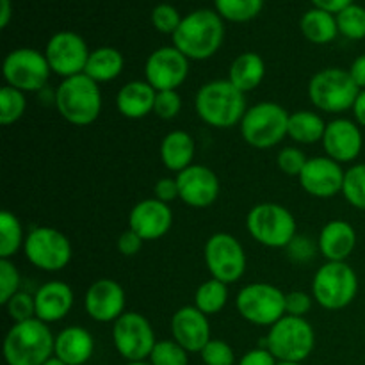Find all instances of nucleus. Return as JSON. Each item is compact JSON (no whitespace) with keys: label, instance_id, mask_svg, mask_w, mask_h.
<instances>
[{"label":"nucleus","instance_id":"24","mask_svg":"<svg viewBox=\"0 0 365 365\" xmlns=\"http://www.w3.org/2000/svg\"><path fill=\"white\" fill-rule=\"evenodd\" d=\"M317 246L327 262H346L356 248L355 228L348 221H328L321 230Z\"/></svg>","mask_w":365,"mask_h":365},{"label":"nucleus","instance_id":"13","mask_svg":"<svg viewBox=\"0 0 365 365\" xmlns=\"http://www.w3.org/2000/svg\"><path fill=\"white\" fill-rule=\"evenodd\" d=\"M205 266L210 277L223 284H235L246 271V253L241 242L230 234L217 232L205 242Z\"/></svg>","mask_w":365,"mask_h":365},{"label":"nucleus","instance_id":"1","mask_svg":"<svg viewBox=\"0 0 365 365\" xmlns=\"http://www.w3.org/2000/svg\"><path fill=\"white\" fill-rule=\"evenodd\" d=\"M223 39V18L212 9H198L182 18L173 34V46L187 59L205 61L221 48Z\"/></svg>","mask_w":365,"mask_h":365},{"label":"nucleus","instance_id":"18","mask_svg":"<svg viewBox=\"0 0 365 365\" xmlns=\"http://www.w3.org/2000/svg\"><path fill=\"white\" fill-rule=\"evenodd\" d=\"M344 175L346 171H342L337 160L330 157H314L307 160L299 175V184L303 191L314 198H334L342 192Z\"/></svg>","mask_w":365,"mask_h":365},{"label":"nucleus","instance_id":"4","mask_svg":"<svg viewBox=\"0 0 365 365\" xmlns=\"http://www.w3.org/2000/svg\"><path fill=\"white\" fill-rule=\"evenodd\" d=\"M56 107L68 123L77 127L95 123L102 113L100 84L86 73L63 78L56 93Z\"/></svg>","mask_w":365,"mask_h":365},{"label":"nucleus","instance_id":"14","mask_svg":"<svg viewBox=\"0 0 365 365\" xmlns=\"http://www.w3.org/2000/svg\"><path fill=\"white\" fill-rule=\"evenodd\" d=\"M113 342L127 362H145L157 344L152 324L138 312H125L114 321Z\"/></svg>","mask_w":365,"mask_h":365},{"label":"nucleus","instance_id":"23","mask_svg":"<svg viewBox=\"0 0 365 365\" xmlns=\"http://www.w3.org/2000/svg\"><path fill=\"white\" fill-rule=\"evenodd\" d=\"M36 319L43 323H57L70 314L73 307V291L68 284L52 280L43 284L34 294Z\"/></svg>","mask_w":365,"mask_h":365},{"label":"nucleus","instance_id":"50","mask_svg":"<svg viewBox=\"0 0 365 365\" xmlns=\"http://www.w3.org/2000/svg\"><path fill=\"white\" fill-rule=\"evenodd\" d=\"M349 75L360 89H365V53L353 61L351 66H349Z\"/></svg>","mask_w":365,"mask_h":365},{"label":"nucleus","instance_id":"47","mask_svg":"<svg viewBox=\"0 0 365 365\" xmlns=\"http://www.w3.org/2000/svg\"><path fill=\"white\" fill-rule=\"evenodd\" d=\"M143 242L145 241H143V239L139 237L134 230H130V228H128V230H125L123 234L120 235V239H118V250H120L121 255L134 257L141 252Z\"/></svg>","mask_w":365,"mask_h":365},{"label":"nucleus","instance_id":"21","mask_svg":"<svg viewBox=\"0 0 365 365\" xmlns=\"http://www.w3.org/2000/svg\"><path fill=\"white\" fill-rule=\"evenodd\" d=\"M323 148L327 157L337 160L339 164L353 163L360 155L364 146L360 125L346 118H337L327 125L323 135Z\"/></svg>","mask_w":365,"mask_h":365},{"label":"nucleus","instance_id":"6","mask_svg":"<svg viewBox=\"0 0 365 365\" xmlns=\"http://www.w3.org/2000/svg\"><path fill=\"white\" fill-rule=\"evenodd\" d=\"M316 346L314 328L305 317L284 316L269 328L266 348L278 362H298L309 359Z\"/></svg>","mask_w":365,"mask_h":365},{"label":"nucleus","instance_id":"39","mask_svg":"<svg viewBox=\"0 0 365 365\" xmlns=\"http://www.w3.org/2000/svg\"><path fill=\"white\" fill-rule=\"evenodd\" d=\"M20 273L11 259H0V305H6L16 292H20Z\"/></svg>","mask_w":365,"mask_h":365},{"label":"nucleus","instance_id":"31","mask_svg":"<svg viewBox=\"0 0 365 365\" xmlns=\"http://www.w3.org/2000/svg\"><path fill=\"white\" fill-rule=\"evenodd\" d=\"M327 125L328 123H324L319 114L312 110H298L289 116L287 135L299 145H314L317 141H323Z\"/></svg>","mask_w":365,"mask_h":365},{"label":"nucleus","instance_id":"10","mask_svg":"<svg viewBox=\"0 0 365 365\" xmlns=\"http://www.w3.org/2000/svg\"><path fill=\"white\" fill-rule=\"evenodd\" d=\"M235 309L239 316L257 327H273L287 316L285 312V294L271 284H250L237 292Z\"/></svg>","mask_w":365,"mask_h":365},{"label":"nucleus","instance_id":"38","mask_svg":"<svg viewBox=\"0 0 365 365\" xmlns=\"http://www.w3.org/2000/svg\"><path fill=\"white\" fill-rule=\"evenodd\" d=\"M152 365H189L187 351L175 341H159L150 355Z\"/></svg>","mask_w":365,"mask_h":365},{"label":"nucleus","instance_id":"35","mask_svg":"<svg viewBox=\"0 0 365 365\" xmlns=\"http://www.w3.org/2000/svg\"><path fill=\"white\" fill-rule=\"evenodd\" d=\"M25 109H27V98L24 91L7 84L0 89V125L9 127L16 123L25 114Z\"/></svg>","mask_w":365,"mask_h":365},{"label":"nucleus","instance_id":"3","mask_svg":"<svg viewBox=\"0 0 365 365\" xmlns=\"http://www.w3.org/2000/svg\"><path fill=\"white\" fill-rule=\"evenodd\" d=\"M56 337L48 324L39 319L14 323L4 339L7 365H43L53 356Z\"/></svg>","mask_w":365,"mask_h":365},{"label":"nucleus","instance_id":"17","mask_svg":"<svg viewBox=\"0 0 365 365\" xmlns=\"http://www.w3.org/2000/svg\"><path fill=\"white\" fill-rule=\"evenodd\" d=\"M180 200L195 209L210 207L220 196V178L210 168L203 164H191L177 173Z\"/></svg>","mask_w":365,"mask_h":365},{"label":"nucleus","instance_id":"16","mask_svg":"<svg viewBox=\"0 0 365 365\" xmlns=\"http://www.w3.org/2000/svg\"><path fill=\"white\" fill-rule=\"evenodd\" d=\"M189 75V59L177 46L153 50L145 64L146 82L155 91H177Z\"/></svg>","mask_w":365,"mask_h":365},{"label":"nucleus","instance_id":"40","mask_svg":"<svg viewBox=\"0 0 365 365\" xmlns=\"http://www.w3.org/2000/svg\"><path fill=\"white\" fill-rule=\"evenodd\" d=\"M7 316L14 321V323H24V321L34 319L36 317V302L34 296L27 294V292H16L9 302L6 303Z\"/></svg>","mask_w":365,"mask_h":365},{"label":"nucleus","instance_id":"44","mask_svg":"<svg viewBox=\"0 0 365 365\" xmlns=\"http://www.w3.org/2000/svg\"><path fill=\"white\" fill-rule=\"evenodd\" d=\"M182 110V98L177 91H157L153 113L163 120H173Z\"/></svg>","mask_w":365,"mask_h":365},{"label":"nucleus","instance_id":"30","mask_svg":"<svg viewBox=\"0 0 365 365\" xmlns=\"http://www.w3.org/2000/svg\"><path fill=\"white\" fill-rule=\"evenodd\" d=\"M299 29H302L303 36L309 39L314 45H327L331 43L339 34L337 27V18L335 14L328 13L323 9H314L307 11L299 20Z\"/></svg>","mask_w":365,"mask_h":365},{"label":"nucleus","instance_id":"20","mask_svg":"<svg viewBox=\"0 0 365 365\" xmlns=\"http://www.w3.org/2000/svg\"><path fill=\"white\" fill-rule=\"evenodd\" d=\"M173 212L170 205L157 198L135 203L128 216V228L134 230L143 241H157L171 230Z\"/></svg>","mask_w":365,"mask_h":365},{"label":"nucleus","instance_id":"55","mask_svg":"<svg viewBox=\"0 0 365 365\" xmlns=\"http://www.w3.org/2000/svg\"><path fill=\"white\" fill-rule=\"evenodd\" d=\"M278 365H302L298 362H278Z\"/></svg>","mask_w":365,"mask_h":365},{"label":"nucleus","instance_id":"45","mask_svg":"<svg viewBox=\"0 0 365 365\" xmlns=\"http://www.w3.org/2000/svg\"><path fill=\"white\" fill-rule=\"evenodd\" d=\"M312 298L314 296L307 294L303 291H292L285 294V312H287V316L305 317L312 309Z\"/></svg>","mask_w":365,"mask_h":365},{"label":"nucleus","instance_id":"25","mask_svg":"<svg viewBox=\"0 0 365 365\" xmlns=\"http://www.w3.org/2000/svg\"><path fill=\"white\" fill-rule=\"evenodd\" d=\"M95 341L82 327H68L56 337L53 355L68 365H84L93 356Z\"/></svg>","mask_w":365,"mask_h":365},{"label":"nucleus","instance_id":"34","mask_svg":"<svg viewBox=\"0 0 365 365\" xmlns=\"http://www.w3.org/2000/svg\"><path fill=\"white\" fill-rule=\"evenodd\" d=\"M264 0H214L216 13L223 20L245 24L262 11Z\"/></svg>","mask_w":365,"mask_h":365},{"label":"nucleus","instance_id":"32","mask_svg":"<svg viewBox=\"0 0 365 365\" xmlns=\"http://www.w3.org/2000/svg\"><path fill=\"white\" fill-rule=\"evenodd\" d=\"M228 302V285L223 282L210 278L203 282L195 294V307L205 316H214L225 309Z\"/></svg>","mask_w":365,"mask_h":365},{"label":"nucleus","instance_id":"5","mask_svg":"<svg viewBox=\"0 0 365 365\" xmlns=\"http://www.w3.org/2000/svg\"><path fill=\"white\" fill-rule=\"evenodd\" d=\"M307 91L316 109L337 114L353 109L362 89L355 84L349 70L324 68L314 73Z\"/></svg>","mask_w":365,"mask_h":365},{"label":"nucleus","instance_id":"22","mask_svg":"<svg viewBox=\"0 0 365 365\" xmlns=\"http://www.w3.org/2000/svg\"><path fill=\"white\" fill-rule=\"evenodd\" d=\"M171 335L187 353H202L210 341V324L196 307H182L171 317Z\"/></svg>","mask_w":365,"mask_h":365},{"label":"nucleus","instance_id":"7","mask_svg":"<svg viewBox=\"0 0 365 365\" xmlns=\"http://www.w3.org/2000/svg\"><path fill=\"white\" fill-rule=\"evenodd\" d=\"M291 114L274 102H260L246 110L241 121V135L250 146L259 150L280 145L289 132Z\"/></svg>","mask_w":365,"mask_h":365},{"label":"nucleus","instance_id":"43","mask_svg":"<svg viewBox=\"0 0 365 365\" xmlns=\"http://www.w3.org/2000/svg\"><path fill=\"white\" fill-rule=\"evenodd\" d=\"M307 160L309 159H307L302 150L296 148V146H287V148L278 153L277 164L282 173L289 175V177H299Z\"/></svg>","mask_w":365,"mask_h":365},{"label":"nucleus","instance_id":"51","mask_svg":"<svg viewBox=\"0 0 365 365\" xmlns=\"http://www.w3.org/2000/svg\"><path fill=\"white\" fill-rule=\"evenodd\" d=\"M353 116H355L356 123L365 128V89L360 91L359 98H356L355 106H353Z\"/></svg>","mask_w":365,"mask_h":365},{"label":"nucleus","instance_id":"53","mask_svg":"<svg viewBox=\"0 0 365 365\" xmlns=\"http://www.w3.org/2000/svg\"><path fill=\"white\" fill-rule=\"evenodd\" d=\"M43 365H68V364H66V362H63V360H61V359H57V356L53 355L52 359H48V360H46V362L43 364Z\"/></svg>","mask_w":365,"mask_h":365},{"label":"nucleus","instance_id":"11","mask_svg":"<svg viewBox=\"0 0 365 365\" xmlns=\"http://www.w3.org/2000/svg\"><path fill=\"white\" fill-rule=\"evenodd\" d=\"M24 253L34 267L56 273L70 264L71 245L63 232L52 227H36L25 237Z\"/></svg>","mask_w":365,"mask_h":365},{"label":"nucleus","instance_id":"36","mask_svg":"<svg viewBox=\"0 0 365 365\" xmlns=\"http://www.w3.org/2000/svg\"><path fill=\"white\" fill-rule=\"evenodd\" d=\"M335 18H337L339 34L353 39V41L365 38V7L351 4L339 14H335Z\"/></svg>","mask_w":365,"mask_h":365},{"label":"nucleus","instance_id":"48","mask_svg":"<svg viewBox=\"0 0 365 365\" xmlns=\"http://www.w3.org/2000/svg\"><path fill=\"white\" fill-rule=\"evenodd\" d=\"M239 365H278V360L271 355L269 349H252L241 359Z\"/></svg>","mask_w":365,"mask_h":365},{"label":"nucleus","instance_id":"8","mask_svg":"<svg viewBox=\"0 0 365 365\" xmlns=\"http://www.w3.org/2000/svg\"><path fill=\"white\" fill-rule=\"evenodd\" d=\"M246 228L259 245L285 248L296 239V220L280 203H259L246 216Z\"/></svg>","mask_w":365,"mask_h":365},{"label":"nucleus","instance_id":"33","mask_svg":"<svg viewBox=\"0 0 365 365\" xmlns=\"http://www.w3.org/2000/svg\"><path fill=\"white\" fill-rule=\"evenodd\" d=\"M24 228L20 220L9 210L0 212V259H11L20 248H24Z\"/></svg>","mask_w":365,"mask_h":365},{"label":"nucleus","instance_id":"26","mask_svg":"<svg viewBox=\"0 0 365 365\" xmlns=\"http://www.w3.org/2000/svg\"><path fill=\"white\" fill-rule=\"evenodd\" d=\"M157 91L146 81H132L118 91L116 107L121 116L128 120H141L153 113Z\"/></svg>","mask_w":365,"mask_h":365},{"label":"nucleus","instance_id":"2","mask_svg":"<svg viewBox=\"0 0 365 365\" xmlns=\"http://www.w3.org/2000/svg\"><path fill=\"white\" fill-rule=\"evenodd\" d=\"M200 120L214 128H232L241 125L246 114L245 93L239 91L228 78H217L203 84L195 98Z\"/></svg>","mask_w":365,"mask_h":365},{"label":"nucleus","instance_id":"29","mask_svg":"<svg viewBox=\"0 0 365 365\" xmlns=\"http://www.w3.org/2000/svg\"><path fill=\"white\" fill-rule=\"evenodd\" d=\"M123 66L125 59L120 50L113 48V46H100L89 53L84 73L93 78L96 84H102V82H110L120 77Z\"/></svg>","mask_w":365,"mask_h":365},{"label":"nucleus","instance_id":"54","mask_svg":"<svg viewBox=\"0 0 365 365\" xmlns=\"http://www.w3.org/2000/svg\"><path fill=\"white\" fill-rule=\"evenodd\" d=\"M127 365H152L150 362H128Z\"/></svg>","mask_w":365,"mask_h":365},{"label":"nucleus","instance_id":"37","mask_svg":"<svg viewBox=\"0 0 365 365\" xmlns=\"http://www.w3.org/2000/svg\"><path fill=\"white\" fill-rule=\"evenodd\" d=\"M342 195L349 205L365 210V163L355 164L346 171Z\"/></svg>","mask_w":365,"mask_h":365},{"label":"nucleus","instance_id":"27","mask_svg":"<svg viewBox=\"0 0 365 365\" xmlns=\"http://www.w3.org/2000/svg\"><path fill=\"white\" fill-rule=\"evenodd\" d=\"M195 152V139L185 130H171L160 143V160L168 170L175 173H180L182 170L191 166Z\"/></svg>","mask_w":365,"mask_h":365},{"label":"nucleus","instance_id":"15","mask_svg":"<svg viewBox=\"0 0 365 365\" xmlns=\"http://www.w3.org/2000/svg\"><path fill=\"white\" fill-rule=\"evenodd\" d=\"M89 53L91 52H89L86 39L71 31L56 32L48 39L45 48L50 70L63 78L84 73Z\"/></svg>","mask_w":365,"mask_h":365},{"label":"nucleus","instance_id":"28","mask_svg":"<svg viewBox=\"0 0 365 365\" xmlns=\"http://www.w3.org/2000/svg\"><path fill=\"white\" fill-rule=\"evenodd\" d=\"M266 75L264 59L255 52H245L235 57L228 70V81L242 93L253 91L260 86Z\"/></svg>","mask_w":365,"mask_h":365},{"label":"nucleus","instance_id":"42","mask_svg":"<svg viewBox=\"0 0 365 365\" xmlns=\"http://www.w3.org/2000/svg\"><path fill=\"white\" fill-rule=\"evenodd\" d=\"M202 360L205 365H234V349L220 339H210L209 344L202 349Z\"/></svg>","mask_w":365,"mask_h":365},{"label":"nucleus","instance_id":"49","mask_svg":"<svg viewBox=\"0 0 365 365\" xmlns=\"http://www.w3.org/2000/svg\"><path fill=\"white\" fill-rule=\"evenodd\" d=\"M314 4V7L317 9L328 11L331 14H339L342 9H346L348 6H351L353 0H310Z\"/></svg>","mask_w":365,"mask_h":365},{"label":"nucleus","instance_id":"19","mask_svg":"<svg viewBox=\"0 0 365 365\" xmlns=\"http://www.w3.org/2000/svg\"><path fill=\"white\" fill-rule=\"evenodd\" d=\"M125 291L116 280L102 278L86 291L84 307L88 316L96 323H114L125 314Z\"/></svg>","mask_w":365,"mask_h":365},{"label":"nucleus","instance_id":"12","mask_svg":"<svg viewBox=\"0 0 365 365\" xmlns=\"http://www.w3.org/2000/svg\"><path fill=\"white\" fill-rule=\"evenodd\" d=\"M50 64L45 53L36 48H16L4 59L2 75L7 86L24 93H34L45 88L48 81Z\"/></svg>","mask_w":365,"mask_h":365},{"label":"nucleus","instance_id":"41","mask_svg":"<svg viewBox=\"0 0 365 365\" xmlns=\"http://www.w3.org/2000/svg\"><path fill=\"white\" fill-rule=\"evenodd\" d=\"M182 16L171 4H159L153 7L152 11V25L163 34L173 36L177 32L178 25H180Z\"/></svg>","mask_w":365,"mask_h":365},{"label":"nucleus","instance_id":"52","mask_svg":"<svg viewBox=\"0 0 365 365\" xmlns=\"http://www.w3.org/2000/svg\"><path fill=\"white\" fill-rule=\"evenodd\" d=\"M11 20V0H0V27L6 29Z\"/></svg>","mask_w":365,"mask_h":365},{"label":"nucleus","instance_id":"46","mask_svg":"<svg viewBox=\"0 0 365 365\" xmlns=\"http://www.w3.org/2000/svg\"><path fill=\"white\" fill-rule=\"evenodd\" d=\"M153 192H155V198L159 200V202L168 203V205H170L173 200L180 198L177 178H171V177L160 178V180L155 184V187H153Z\"/></svg>","mask_w":365,"mask_h":365},{"label":"nucleus","instance_id":"9","mask_svg":"<svg viewBox=\"0 0 365 365\" xmlns=\"http://www.w3.org/2000/svg\"><path fill=\"white\" fill-rule=\"evenodd\" d=\"M359 292V278L348 262H327L312 280V296L323 309L342 310Z\"/></svg>","mask_w":365,"mask_h":365}]
</instances>
